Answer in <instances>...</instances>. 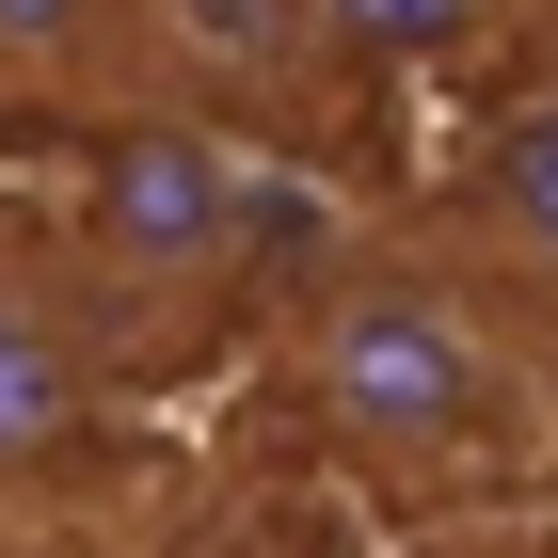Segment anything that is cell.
<instances>
[{"label": "cell", "mask_w": 558, "mask_h": 558, "mask_svg": "<svg viewBox=\"0 0 558 558\" xmlns=\"http://www.w3.org/2000/svg\"><path fill=\"white\" fill-rule=\"evenodd\" d=\"M319 415L367 447V463H447L478 415H495V351H478V319L430 271H351L336 303H319Z\"/></svg>", "instance_id": "obj_1"}, {"label": "cell", "mask_w": 558, "mask_h": 558, "mask_svg": "<svg viewBox=\"0 0 558 558\" xmlns=\"http://www.w3.org/2000/svg\"><path fill=\"white\" fill-rule=\"evenodd\" d=\"M64 223H81L112 271H223L256 240V175L223 160V129H192V112H129V129L81 144Z\"/></svg>", "instance_id": "obj_2"}, {"label": "cell", "mask_w": 558, "mask_h": 558, "mask_svg": "<svg viewBox=\"0 0 558 558\" xmlns=\"http://www.w3.org/2000/svg\"><path fill=\"white\" fill-rule=\"evenodd\" d=\"M81 430H96V367H81V336H64L33 288H0V478L81 463Z\"/></svg>", "instance_id": "obj_3"}, {"label": "cell", "mask_w": 558, "mask_h": 558, "mask_svg": "<svg viewBox=\"0 0 558 558\" xmlns=\"http://www.w3.org/2000/svg\"><path fill=\"white\" fill-rule=\"evenodd\" d=\"M478 223L558 288V112H511V129L478 144Z\"/></svg>", "instance_id": "obj_4"}, {"label": "cell", "mask_w": 558, "mask_h": 558, "mask_svg": "<svg viewBox=\"0 0 558 558\" xmlns=\"http://www.w3.org/2000/svg\"><path fill=\"white\" fill-rule=\"evenodd\" d=\"M303 16H319V48H351V64H447L495 0H303Z\"/></svg>", "instance_id": "obj_5"}, {"label": "cell", "mask_w": 558, "mask_h": 558, "mask_svg": "<svg viewBox=\"0 0 558 558\" xmlns=\"http://www.w3.org/2000/svg\"><path fill=\"white\" fill-rule=\"evenodd\" d=\"M160 33H192L208 64H288L319 16H303V0H160Z\"/></svg>", "instance_id": "obj_6"}, {"label": "cell", "mask_w": 558, "mask_h": 558, "mask_svg": "<svg viewBox=\"0 0 558 558\" xmlns=\"http://www.w3.org/2000/svg\"><path fill=\"white\" fill-rule=\"evenodd\" d=\"M96 33H112V0H0V64H33V81H81Z\"/></svg>", "instance_id": "obj_7"}]
</instances>
